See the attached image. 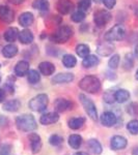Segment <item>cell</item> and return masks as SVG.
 I'll return each mask as SVG.
<instances>
[{
	"label": "cell",
	"instance_id": "obj_32",
	"mask_svg": "<svg viewBox=\"0 0 138 155\" xmlns=\"http://www.w3.org/2000/svg\"><path fill=\"white\" fill-rule=\"evenodd\" d=\"M89 52H90V50L87 45L80 44L76 47V53L79 57H81V58H85L86 56H88Z\"/></svg>",
	"mask_w": 138,
	"mask_h": 155
},
{
	"label": "cell",
	"instance_id": "obj_8",
	"mask_svg": "<svg viewBox=\"0 0 138 155\" xmlns=\"http://www.w3.org/2000/svg\"><path fill=\"white\" fill-rule=\"evenodd\" d=\"M100 121H101L102 125L105 127H113L117 123V116L113 112H104L101 117H100Z\"/></svg>",
	"mask_w": 138,
	"mask_h": 155
},
{
	"label": "cell",
	"instance_id": "obj_54",
	"mask_svg": "<svg viewBox=\"0 0 138 155\" xmlns=\"http://www.w3.org/2000/svg\"><path fill=\"white\" fill-rule=\"evenodd\" d=\"M0 67H1V64H0Z\"/></svg>",
	"mask_w": 138,
	"mask_h": 155
},
{
	"label": "cell",
	"instance_id": "obj_9",
	"mask_svg": "<svg viewBox=\"0 0 138 155\" xmlns=\"http://www.w3.org/2000/svg\"><path fill=\"white\" fill-rule=\"evenodd\" d=\"M29 140V144H30V149H31V152L33 154H36L41 151L43 143H42V139L41 137L37 134H30L28 137Z\"/></svg>",
	"mask_w": 138,
	"mask_h": 155
},
{
	"label": "cell",
	"instance_id": "obj_27",
	"mask_svg": "<svg viewBox=\"0 0 138 155\" xmlns=\"http://www.w3.org/2000/svg\"><path fill=\"white\" fill-rule=\"evenodd\" d=\"M67 124H69V127L71 129L77 130V129H80L81 127H83V125L85 124V118H83V117H78V118H72V119L69 120Z\"/></svg>",
	"mask_w": 138,
	"mask_h": 155
},
{
	"label": "cell",
	"instance_id": "obj_53",
	"mask_svg": "<svg viewBox=\"0 0 138 155\" xmlns=\"http://www.w3.org/2000/svg\"><path fill=\"white\" fill-rule=\"evenodd\" d=\"M0 83H1V77H0Z\"/></svg>",
	"mask_w": 138,
	"mask_h": 155
},
{
	"label": "cell",
	"instance_id": "obj_5",
	"mask_svg": "<svg viewBox=\"0 0 138 155\" xmlns=\"http://www.w3.org/2000/svg\"><path fill=\"white\" fill-rule=\"evenodd\" d=\"M79 99L81 101L82 106H83L85 112L88 115V117L92 121H97L98 120V111H97V107L94 104V101L90 98H88L85 94H80Z\"/></svg>",
	"mask_w": 138,
	"mask_h": 155
},
{
	"label": "cell",
	"instance_id": "obj_16",
	"mask_svg": "<svg viewBox=\"0 0 138 155\" xmlns=\"http://www.w3.org/2000/svg\"><path fill=\"white\" fill-rule=\"evenodd\" d=\"M56 8L59 14L67 15L72 12L73 3L71 0H58L56 3Z\"/></svg>",
	"mask_w": 138,
	"mask_h": 155
},
{
	"label": "cell",
	"instance_id": "obj_14",
	"mask_svg": "<svg viewBox=\"0 0 138 155\" xmlns=\"http://www.w3.org/2000/svg\"><path fill=\"white\" fill-rule=\"evenodd\" d=\"M75 79L74 74L71 72H60L52 78V84H67Z\"/></svg>",
	"mask_w": 138,
	"mask_h": 155
},
{
	"label": "cell",
	"instance_id": "obj_25",
	"mask_svg": "<svg viewBox=\"0 0 138 155\" xmlns=\"http://www.w3.org/2000/svg\"><path fill=\"white\" fill-rule=\"evenodd\" d=\"M19 36V30L15 27H11L4 32V39L9 42H14Z\"/></svg>",
	"mask_w": 138,
	"mask_h": 155
},
{
	"label": "cell",
	"instance_id": "obj_10",
	"mask_svg": "<svg viewBox=\"0 0 138 155\" xmlns=\"http://www.w3.org/2000/svg\"><path fill=\"white\" fill-rule=\"evenodd\" d=\"M54 107L57 113H64L73 109V102L67 98H57L54 102Z\"/></svg>",
	"mask_w": 138,
	"mask_h": 155
},
{
	"label": "cell",
	"instance_id": "obj_34",
	"mask_svg": "<svg viewBox=\"0 0 138 155\" xmlns=\"http://www.w3.org/2000/svg\"><path fill=\"white\" fill-rule=\"evenodd\" d=\"M49 143L54 147H58L64 143V137L59 134H52L49 137Z\"/></svg>",
	"mask_w": 138,
	"mask_h": 155
},
{
	"label": "cell",
	"instance_id": "obj_51",
	"mask_svg": "<svg viewBox=\"0 0 138 155\" xmlns=\"http://www.w3.org/2000/svg\"><path fill=\"white\" fill-rule=\"evenodd\" d=\"M135 78H136V80H138V69H137V71H136V76H135Z\"/></svg>",
	"mask_w": 138,
	"mask_h": 155
},
{
	"label": "cell",
	"instance_id": "obj_46",
	"mask_svg": "<svg viewBox=\"0 0 138 155\" xmlns=\"http://www.w3.org/2000/svg\"><path fill=\"white\" fill-rule=\"evenodd\" d=\"M25 0H9V2H11L12 4H15V5H19V4H22Z\"/></svg>",
	"mask_w": 138,
	"mask_h": 155
},
{
	"label": "cell",
	"instance_id": "obj_31",
	"mask_svg": "<svg viewBox=\"0 0 138 155\" xmlns=\"http://www.w3.org/2000/svg\"><path fill=\"white\" fill-rule=\"evenodd\" d=\"M27 79H28V82L31 85H36L41 81V74L36 69H30L28 74H27Z\"/></svg>",
	"mask_w": 138,
	"mask_h": 155
},
{
	"label": "cell",
	"instance_id": "obj_13",
	"mask_svg": "<svg viewBox=\"0 0 138 155\" xmlns=\"http://www.w3.org/2000/svg\"><path fill=\"white\" fill-rule=\"evenodd\" d=\"M114 46L111 44V41H104L98 45L97 47V53L101 56H109L113 53Z\"/></svg>",
	"mask_w": 138,
	"mask_h": 155
},
{
	"label": "cell",
	"instance_id": "obj_35",
	"mask_svg": "<svg viewBox=\"0 0 138 155\" xmlns=\"http://www.w3.org/2000/svg\"><path fill=\"white\" fill-rule=\"evenodd\" d=\"M120 62V57L119 54H114L113 56H111V58L108 61V66L111 69H116L119 65Z\"/></svg>",
	"mask_w": 138,
	"mask_h": 155
},
{
	"label": "cell",
	"instance_id": "obj_45",
	"mask_svg": "<svg viewBox=\"0 0 138 155\" xmlns=\"http://www.w3.org/2000/svg\"><path fill=\"white\" fill-rule=\"evenodd\" d=\"M5 99V91L3 89H0V104L4 101Z\"/></svg>",
	"mask_w": 138,
	"mask_h": 155
},
{
	"label": "cell",
	"instance_id": "obj_30",
	"mask_svg": "<svg viewBox=\"0 0 138 155\" xmlns=\"http://www.w3.org/2000/svg\"><path fill=\"white\" fill-rule=\"evenodd\" d=\"M49 2L48 0H34L32 2V7L34 9H37V11H42V12H46L49 9Z\"/></svg>",
	"mask_w": 138,
	"mask_h": 155
},
{
	"label": "cell",
	"instance_id": "obj_19",
	"mask_svg": "<svg viewBox=\"0 0 138 155\" xmlns=\"http://www.w3.org/2000/svg\"><path fill=\"white\" fill-rule=\"evenodd\" d=\"M19 41L21 44L23 45H29L33 41L34 39V36H33V33H32L30 30L28 29H24L22 30L21 32H19V36H18Z\"/></svg>",
	"mask_w": 138,
	"mask_h": 155
},
{
	"label": "cell",
	"instance_id": "obj_6",
	"mask_svg": "<svg viewBox=\"0 0 138 155\" xmlns=\"http://www.w3.org/2000/svg\"><path fill=\"white\" fill-rule=\"evenodd\" d=\"M126 35V30L122 25H115L111 29L105 33V39L107 41H122Z\"/></svg>",
	"mask_w": 138,
	"mask_h": 155
},
{
	"label": "cell",
	"instance_id": "obj_48",
	"mask_svg": "<svg viewBox=\"0 0 138 155\" xmlns=\"http://www.w3.org/2000/svg\"><path fill=\"white\" fill-rule=\"evenodd\" d=\"M74 155H88V154L85 153V152H76Z\"/></svg>",
	"mask_w": 138,
	"mask_h": 155
},
{
	"label": "cell",
	"instance_id": "obj_20",
	"mask_svg": "<svg viewBox=\"0 0 138 155\" xmlns=\"http://www.w3.org/2000/svg\"><path fill=\"white\" fill-rule=\"evenodd\" d=\"M33 21H34L33 15L29 12H23V14L19 17V24L21 25L22 27H29L30 25L33 23Z\"/></svg>",
	"mask_w": 138,
	"mask_h": 155
},
{
	"label": "cell",
	"instance_id": "obj_24",
	"mask_svg": "<svg viewBox=\"0 0 138 155\" xmlns=\"http://www.w3.org/2000/svg\"><path fill=\"white\" fill-rule=\"evenodd\" d=\"M130 98V92L126 89H119L115 91V101L124 104Z\"/></svg>",
	"mask_w": 138,
	"mask_h": 155
},
{
	"label": "cell",
	"instance_id": "obj_50",
	"mask_svg": "<svg viewBox=\"0 0 138 155\" xmlns=\"http://www.w3.org/2000/svg\"><path fill=\"white\" fill-rule=\"evenodd\" d=\"M135 16H136L137 18H138V7H137L136 9H135Z\"/></svg>",
	"mask_w": 138,
	"mask_h": 155
},
{
	"label": "cell",
	"instance_id": "obj_43",
	"mask_svg": "<svg viewBox=\"0 0 138 155\" xmlns=\"http://www.w3.org/2000/svg\"><path fill=\"white\" fill-rule=\"evenodd\" d=\"M4 89L7 90V91H9L11 94H12V93H14V92H15L14 85H12V83H6L5 85H4Z\"/></svg>",
	"mask_w": 138,
	"mask_h": 155
},
{
	"label": "cell",
	"instance_id": "obj_26",
	"mask_svg": "<svg viewBox=\"0 0 138 155\" xmlns=\"http://www.w3.org/2000/svg\"><path fill=\"white\" fill-rule=\"evenodd\" d=\"M67 143L72 149H79L82 145V137L79 134H71L67 140Z\"/></svg>",
	"mask_w": 138,
	"mask_h": 155
},
{
	"label": "cell",
	"instance_id": "obj_36",
	"mask_svg": "<svg viewBox=\"0 0 138 155\" xmlns=\"http://www.w3.org/2000/svg\"><path fill=\"white\" fill-rule=\"evenodd\" d=\"M134 65V60H133V55L132 54H127L125 56L124 59V68L126 71H130Z\"/></svg>",
	"mask_w": 138,
	"mask_h": 155
},
{
	"label": "cell",
	"instance_id": "obj_11",
	"mask_svg": "<svg viewBox=\"0 0 138 155\" xmlns=\"http://www.w3.org/2000/svg\"><path fill=\"white\" fill-rule=\"evenodd\" d=\"M15 19V12L6 5H0V20L4 23H12Z\"/></svg>",
	"mask_w": 138,
	"mask_h": 155
},
{
	"label": "cell",
	"instance_id": "obj_21",
	"mask_svg": "<svg viewBox=\"0 0 138 155\" xmlns=\"http://www.w3.org/2000/svg\"><path fill=\"white\" fill-rule=\"evenodd\" d=\"M18 54V47L14 44H9L2 49V55L5 58H12Z\"/></svg>",
	"mask_w": 138,
	"mask_h": 155
},
{
	"label": "cell",
	"instance_id": "obj_22",
	"mask_svg": "<svg viewBox=\"0 0 138 155\" xmlns=\"http://www.w3.org/2000/svg\"><path fill=\"white\" fill-rule=\"evenodd\" d=\"M21 107V102H20L19 99H12V101H6L5 104H3V110L6 112H11V113H14V112H17Z\"/></svg>",
	"mask_w": 138,
	"mask_h": 155
},
{
	"label": "cell",
	"instance_id": "obj_49",
	"mask_svg": "<svg viewBox=\"0 0 138 155\" xmlns=\"http://www.w3.org/2000/svg\"><path fill=\"white\" fill-rule=\"evenodd\" d=\"M135 56L138 58V45L136 46V48H135Z\"/></svg>",
	"mask_w": 138,
	"mask_h": 155
},
{
	"label": "cell",
	"instance_id": "obj_4",
	"mask_svg": "<svg viewBox=\"0 0 138 155\" xmlns=\"http://www.w3.org/2000/svg\"><path fill=\"white\" fill-rule=\"evenodd\" d=\"M49 104V98L47 94H39L32 99H30L28 107L33 112H43L47 109Z\"/></svg>",
	"mask_w": 138,
	"mask_h": 155
},
{
	"label": "cell",
	"instance_id": "obj_47",
	"mask_svg": "<svg viewBox=\"0 0 138 155\" xmlns=\"http://www.w3.org/2000/svg\"><path fill=\"white\" fill-rule=\"evenodd\" d=\"M132 155H138V147H135L132 151Z\"/></svg>",
	"mask_w": 138,
	"mask_h": 155
},
{
	"label": "cell",
	"instance_id": "obj_42",
	"mask_svg": "<svg viewBox=\"0 0 138 155\" xmlns=\"http://www.w3.org/2000/svg\"><path fill=\"white\" fill-rule=\"evenodd\" d=\"M103 3H104V5L107 7V8L111 9L113 8L115 6V4H116V0H103Z\"/></svg>",
	"mask_w": 138,
	"mask_h": 155
},
{
	"label": "cell",
	"instance_id": "obj_12",
	"mask_svg": "<svg viewBox=\"0 0 138 155\" xmlns=\"http://www.w3.org/2000/svg\"><path fill=\"white\" fill-rule=\"evenodd\" d=\"M128 141L126 137L122 136H114L111 137V142H110V147L112 150L119 151V150H124L127 147Z\"/></svg>",
	"mask_w": 138,
	"mask_h": 155
},
{
	"label": "cell",
	"instance_id": "obj_23",
	"mask_svg": "<svg viewBox=\"0 0 138 155\" xmlns=\"http://www.w3.org/2000/svg\"><path fill=\"white\" fill-rule=\"evenodd\" d=\"M87 146H88V148L90 151L92 152L94 154H101L102 151H103V148H102V145L100 143L98 140L96 139H90L88 140V142H87Z\"/></svg>",
	"mask_w": 138,
	"mask_h": 155
},
{
	"label": "cell",
	"instance_id": "obj_3",
	"mask_svg": "<svg viewBox=\"0 0 138 155\" xmlns=\"http://www.w3.org/2000/svg\"><path fill=\"white\" fill-rule=\"evenodd\" d=\"M73 35V29L70 26L64 25V26L59 27L56 31L50 36L51 41L55 42V44H64L69 41Z\"/></svg>",
	"mask_w": 138,
	"mask_h": 155
},
{
	"label": "cell",
	"instance_id": "obj_41",
	"mask_svg": "<svg viewBox=\"0 0 138 155\" xmlns=\"http://www.w3.org/2000/svg\"><path fill=\"white\" fill-rule=\"evenodd\" d=\"M9 152H11V146L9 145H0V155H9Z\"/></svg>",
	"mask_w": 138,
	"mask_h": 155
},
{
	"label": "cell",
	"instance_id": "obj_39",
	"mask_svg": "<svg viewBox=\"0 0 138 155\" xmlns=\"http://www.w3.org/2000/svg\"><path fill=\"white\" fill-rule=\"evenodd\" d=\"M71 19L73 22H76V23H80L85 19V12L81 11H77L75 12H73V15L71 16Z\"/></svg>",
	"mask_w": 138,
	"mask_h": 155
},
{
	"label": "cell",
	"instance_id": "obj_2",
	"mask_svg": "<svg viewBox=\"0 0 138 155\" xmlns=\"http://www.w3.org/2000/svg\"><path fill=\"white\" fill-rule=\"evenodd\" d=\"M16 125L19 130L24 132H30L36 129L37 124L34 117L30 114L20 115L16 118Z\"/></svg>",
	"mask_w": 138,
	"mask_h": 155
},
{
	"label": "cell",
	"instance_id": "obj_7",
	"mask_svg": "<svg viewBox=\"0 0 138 155\" xmlns=\"http://www.w3.org/2000/svg\"><path fill=\"white\" fill-rule=\"evenodd\" d=\"M112 18V15L108 11L105 9H100L97 11L94 15V22L98 27H103L107 25Z\"/></svg>",
	"mask_w": 138,
	"mask_h": 155
},
{
	"label": "cell",
	"instance_id": "obj_33",
	"mask_svg": "<svg viewBox=\"0 0 138 155\" xmlns=\"http://www.w3.org/2000/svg\"><path fill=\"white\" fill-rule=\"evenodd\" d=\"M127 129L130 134H133V136L138 134V120L136 119L131 120V121L127 124Z\"/></svg>",
	"mask_w": 138,
	"mask_h": 155
},
{
	"label": "cell",
	"instance_id": "obj_18",
	"mask_svg": "<svg viewBox=\"0 0 138 155\" xmlns=\"http://www.w3.org/2000/svg\"><path fill=\"white\" fill-rule=\"evenodd\" d=\"M39 69H40V72H41L42 74H44V76H51L55 71V66L51 62L44 61L39 64Z\"/></svg>",
	"mask_w": 138,
	"mask_h": 155
},
{
	"label": "cell",
	"instance_id": "obj_52",
	"mask_svg": "<svg viewBox=\"0 0 138 155\" xmlns=\"http://www.w3.org/2000/svg\"><path fill=\"white\" fill-rule=\"evenodd\" d=\"M95 1H96V2H98V3H99V2H101L102 0H95Z\"/></svg>",
	"mask_w": 138,
	"mask_h": 155
},
{
	"label": "cell",
	"instance_id": "obj_40",
	"mask_svg": "<svg viewBox=\"0 0 138 155\" xmlns=\"http://www.w3.org/2000/svg\"><path fill=\"white\" fill-rule=\"evenodd\" d=\"M91 6V1L90 0H80L79 3H78V8L79 11L86 12Z\"/></svg>",
	"mask_w": 138,
	"mask_h": 155
},
{
	"label": "cell",
	"instance_id": "obj_17",
	"mask_svg": "<svg viewBox=\"0 0 138 155\" xmlns=\"http://www.w3.org/2000/svg\"><path fill=\"white\" fill-rule=\"evenodd\" d=\"M29 71V63L25 60H21L15 66V74L17 77H25Z\"/></svg>",
	"mask_w": 138,
	"mask_h": 155
},
{
	"label": "cell",
	"instance_id": "obj_1",
	"mask_svg": "<svg viewBox=\"0 0 138 155\" xmlns=\"http://www.w3.org/2000/svg\"><path fill=\"white\" fill-rule=\"evenodd\" d=\"M79 87L81 90L88 92L90 94H95L101 90V81L99 78L95 76H86L79 82Z\"/></svg>",
	"mask_w": 138,
	"mask_h": 155
},
{
	"label": "cell",
	"instance_id": "obj_15",
	"mask_svg": "<svg viewBox=\"0 0 138 155\" xmlns=\"http://www.w3.org/2000/svg\"><path fill=\"white\" fill-rule=\"evenodd\" d=\"M59 120V115L57 112H50V113L44 114L40 118V122L43 125H51L56 123Z\"/></svg>",
	"mask_w": 138,
	"mask_h": 155
},
{
	"label": "cell",
	"instance_id": "obj_38",
	"mask_svg": "<svg viewBox=\"0 0 138 155\" xmlns=\"http://www.w3.org/2000/svg\"><path fill=\"white\" fill-rule=\"evenodd\" d=\"M104 101L107 104H113L115 101V91L114 90H108L104 93Z\"/></svg>",
	"mask_w": 138,
	"mask_h": 155
},
{
	"label": "cell",
	"instance_id": "obj_37",
	"mask_svg": "<svg viewBox=\"0 0 138 155\" xmlns=\"http://www.w3.org/2000/svg\"><path fill=\"white\" fill-rule=\"evenodd\" d=\"M127 113L133 117L138 116V104L137 102H131V104L127 107Z\"/></svg>",
	"mask_w": 138,
	"mask_h": 155
},
{
	"label": "cell",
	"instance_id": "obj_29",
	"mask_svg": "<svg viewBox=\"0 0 138 155\" xmlns=\"http://www.w3.org/2000/svg\"><path fill=\"white\" fill-rule=\"evenodd\" d=\"M62 64L67 68H73V67L76 66L77 59L75 58V56H73L71 54H66L62 57Z\"/></svg>",
	"mask_w": 138,
	"mask_h": 155
},
{
	"label": "cell",
	"instance_id": "obj_44",
	"mask_svg": "<svg viewBox=\"0 0 138 155\" xmlns=\"http://www.w3.org/2000/svg\"><path fill=\"white\" fill-rule=\"evenodd\" d=\"M7 123H9L7 119L4 118V117H2V116H0V127H1V126H5Z\"/></svg>",
	"mask_w": 138,
	"mask_h": 155
},
{
	"label": "cell",
	"instance_id": "obj_28",
	"mask_svg": "<svg viewBox=\"0 0 138 155\" xmlns=\"http://www.w3.org/2000/svg\"><path fill=\"white\" fill-rule=\"evenodd\" d=\"M98 63H99V58L96 55H88L83 58V61H82V65L85 68H91V67L96 66Z\"/></svg>",
	"mask_w": 138,
	"mask_h": 155
}]
</instances>
